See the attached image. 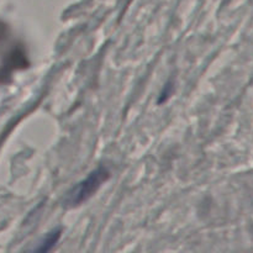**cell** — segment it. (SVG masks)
<instances>
[{
    "instance_id": "cell-1",
    "label": "cell",
    "mask_w": 253,
    "mask_h": 253,
    "mask_svg": "<svg viewBox=\"0 0 253 253\" xmlns=\"http://www.w3.org/2000/svg\"><path fill=\"white\" fill-rule=\"evenodd\" d=\"M108 178L109 170H106L104 167L96 168V169L93 170L85 179H83L81 183H78V184L67 194L66 199H64V205L68 208H73L82 204V203L85 202L86 199H89V198L103 185V183L105 182Z\"/></svg>"
},
{
    "instance_id": "cell-2",
    "label": "cell",
    "mask_w": 253,
    "mask_h": 253,
    "mask_svg": "<svg viewBox=\"0 0 253 253\" xmlns=\"http://www.w3.org/2000/svg\"><path fill=\"white\" fill-rule=\"evenodd\" d=\"M59 236H61V231H59V230H54L53 232L48 234V236L46 237V240L42 242V246L40 247L39 251H42V252L49 251V250L56 245V242L58 241Z\"/></svg>"
}]
</instances>
